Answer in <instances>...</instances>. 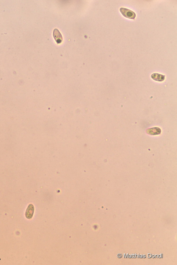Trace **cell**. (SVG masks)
Returning a JSON list of instances; mask_svg holds the SVG:
<instances>
[{"label":"cell","instance_id":"1","mask_svg":"<svg viewBox=\"0 0 177 265\" xmlns=\"http://www.w3.org/2000/svg\"><path fill=\"white\" fill-rule=\"evenodd\" d=\"M121 13L126 18L134 20L136 17V14L133 11L125 8H121L119 9Z\"/></svg>","mask_w":177,"mask_h":265},{"label":"cell","instance_id":"2","mask_svg":"<svg viewBox=\"0 0 177 265\" xmlns=\"http://www.w3.org/2000/svg\"><path fill=\"white\" fill-rule=\"evenodd\" d=\"M53 37L57 44H60L63 41V37L61 33L56 28L54 30L53 33Z\"/></svg>","mask_w":177,"mask_h":265},{"label":"cell","instance_id":"3","mask_svg":"<svg viewBox=\"0 0 177 265\" xmlns=\"http://www.w3.org/2000/svg\"><path fill=\"white\" fill-rule=\"evenodd\" d=\"M34 211V207L32 204H30L27 209L25 213V216L28 219L32 218Z\"/></svg>","mask_w":177,"mask_h":265},{"label":"cell","instance_id":"4","mask_svg":"<svg viewBox=\"0 0 177 265\" xmlns=\"http://www.w3.org/2000/svg\"><path fill=\"white\" fill-rule=\"evenodd\" d=\"M162 130L158 127H154L149 128L146 130L147 133L150 135H158L161 133Z\"/></svg>","mask_w":177,"mask_h":265},{"label":"cell","instance_id":"5","mask_svg":"<svg viewBox=\"0 0 177 265\" xmlns=\"http://www.w3.org/2000/svg\"><path fill=\"white\" fill-rule=\"evenodd\" d=\"M151 77L154 80L162 82L165 80V76L158 73H155L151 75Z\"/></svg>","mask_w":177,"mask_h":265}]
</instances>
